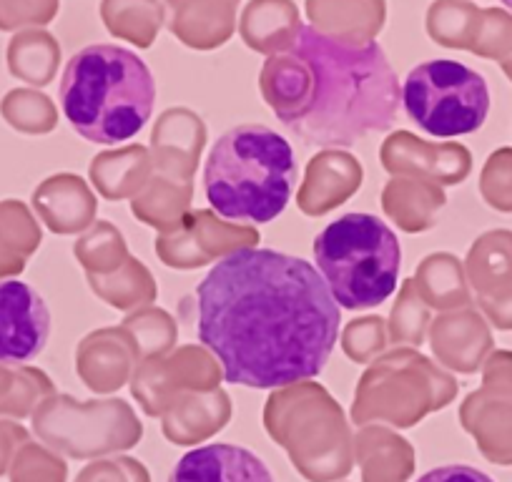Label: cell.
<instances>
[{
    "label": "cell",
    "mask_w": 512,
    "mask_h": 482,
    "mask_svg": "<svg viewBox=\"0 0 512 482\" xmlns=\"http://www.w3.org/2000/svg\"><path fill=\"white\" fill-rule=\"evenodd\" d=\"M297 179L292 144L264 124L231 126L204 164L206 201L229 221H274L292 201Z\"/></svg>",
    "instance_id": "obj_4"
},
{
    "label": "cell",
    "mask_w": 512,
    "mask_h": 482,
    "mask_svg": "<svg viewBox=\"0 0 512 482\" xmlns=\"http://www.w3.org/2000/svg\"><path fill=\"white\" fill-rule=\"evenodd\" d=\"M199 342L229 385L277 390L324 372L342 312L312 262L277 249H236L196 287Z\"/></svg>",
    "instance_id": "obj_1"
},
{
    "label": "cell",
    "mask_w": 512,
    "mask_h": 482,
    "mask_svg": "<svg viewBox=\"0 0 512 482\" xmlns=\"http://www.w3.org/2000/svg\"><path fill=\"white\" fill-rule=\"evenodd\" d=\"M246 18L264 21L249 23V43L269 56L284 51L302 26L289 0H256L246 11Z\"/></svg>",
    "instance_id": "obj_9"
},
{
    "label": "cell",
    "mask_w": 512,
    "mask_h": 482,
    "mask_svg": "<svg viewBox=\"0 0 512 482\" xmlns=\"http://www.w3.org/2000/svg\"><path fill=\"white\" fill-rule=\"evenodd\" d=\"M417 482H495L487 472L470 465H442L425 472Z\"/></svg>",
    "instance_id": "obj_10"
},
{
    "label": "cell",
    "mask_w": 512,
    "mask_h": 482,
    "mask_svg": "<svg viewBox=\"0 0 512 482\" xmlns=\"http://www.w3.org/2000/svg\"><path fill=\"white\" fill-rule=\"evenodd\" d=\"M500 3H502V6L510 8V11H512V0H500Z\"/></svg>",
    "instance_id": "obj_11"
},
{
    "label": "cell",
    "mask_w": 512,
    "mask_h": 482,
    "mask_svg": "<svg viewBox=\"0 0 512 482\" xmlns=\"http://www.w3.org/2000/svg\"><path fill=\"white\" fill-rule=\"evenodd\" d=\"M259 88L289 134L317 149H349L390 131L402 86L374 41L349 43L299 26L284 51L264 61Z\"/></svg>",
    "instance_id": "obj_2"
},
{
    "label": "cell",
    "mask_w": 512,
    "mask_h": 482,
    "mask_svg": "<svg viewBox=\"0 0 512 482\" xmlns=\"http://www.w3.org/2000/svg\"><path fill=\"white\" fill-rule=\"evenodd\" d=\"M169 482H274L267 462L251 450L226 442L186 452L171 470Z\"/></svg>",
    "instance_id": "obj_8"
},
{
    "label": "cell",
    "mask_w": 512,
    "mask_h": 482,
    "mask_svg": "<svg viewBox=\"0 0 512 482\" xmlns=\"http://www.w3.org/2000/svg\"><path fill=\"white\" fill-rule=\"evenodd\" d=\"M61 108L78 136L116 146L144 131L154 113L156 81L139 53L96 43L73 53L61 78Z\"/></svg>",
    "instance_id": "obj_3"
},
{
    "label": "cell",
    "mask_w": 512,
    "mask_h": 482,
    "mask_svg": "<svg viewBox=\"0 0 512 482\" xmlns=\"http://www.w3.org/2000/svg\"><path fill=\"white\" fill-rule=\"evenodd\" d=\"M312 249L319 274L342 309H374L395 294L402 244L379 216L362 211L339 216L319 231Z\"/></svg>",
    "instance_id": "obj_5"
},
{
    "label": "cell",
    "mask_w": 512,
    "mask_h": 482,
    "mask_svg": "<svg viewBox=\"0 0 512 482\" xmlns=\"http://www.w3.org/2000/svg\"><path fill=\"white\" fill-rule=\"evenodd\" d=\"M402 108L427 136L455 139L482 129L490 113V88L475 68L435 58L407 73Z\"/></svg>",
    "instance_id": "obj_6"
},
{
    "label": "cell",
    "mask_w": 512,
    "mask_h": 482,
    "mask_svg": "<svg viewBox=\"0 0 512 482\" xmlns=\"http://www.w3.org/2000/svg\"><path fill=\"white\" fill-rule=\"evenodd\" d=\"M51 337V309L36 287L0 279V362L28 365Z\"/></svg>",
    "instance_id": "obj_7"
}]
</instances>
